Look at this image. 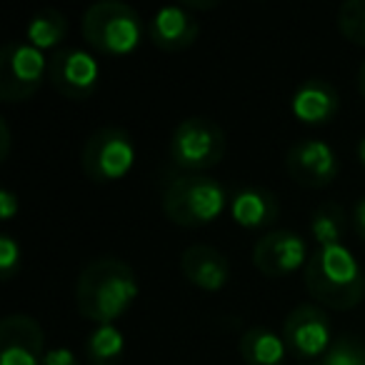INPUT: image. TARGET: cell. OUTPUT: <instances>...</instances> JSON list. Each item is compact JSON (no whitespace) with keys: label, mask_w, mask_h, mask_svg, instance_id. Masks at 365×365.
<instances>
[{"label":"cell","mask_w":365,"mask_h":365,"mask_svg":"<svg viewBox=\"0 0 365 365\" xmlns=\"http://www.w3.org/2000/svg\"><path fill=\"white\" fill-rule=\"evenodd\" d=\"M138 295L133 268L120 258H96L81 270L76 280V305L81 315L98 325L120 318Z\"/></svg>","instance_id":"6da1fadb"},{"label":"cell","mask_w":365,"mask_h":365,"mask_svg":"<svg viewBox=\"0 0 365 365\" xmlns=\"http://www.w3.org/2000/svg\"><path fill=\"white\" fill-rule=\"evenodd\" d=\"M305 288L325 308L350 310L365 295V273L343 243L320 245L305 263Z\"/></svg>","instance_id":"7a4b0ae2"},{"label":"cell","mask_w":365,"mask_h":365,"mask_svg":"<svg viewBox=\"0 0 365 365\" xmlns=\"http://www.w3.org/2000/svg\"><path fill=\"white\" fill-rule=\"evenodd\" d=\"M228 195L215 178L203 173L178 175L168 182L163 193V210L173 223L182 228H200L208 225L223 213Z\"/></svg>","instance_id":"3957f363"},{"label":"cell","mask_w":365,"mask_h":365,"mask_svg":"<svg viewBox=\"0 0 365 365\" xmlns=\"http://www.w3.org/2000/svg\"><path fill=\"white\" fill-rule=\"evenodd\" d=\"M83 36L88 46L106 56H128L140 46L143 21L120 0H101L83 16Z\"/></svg>","instance_id":"277c9868"},{"label":"cell","mask_w":365,"mask_h":365,"mask_svg":"<svg viewBox=\"0 0 365 365\" xmlns=\"http://www.w3.org/2000/svg\"><path fill=\"white\" fill-rule=\"evenodd\" d=\"M225 155V130L215 120L190 115L175 125L170 135V160L190 173L215 168Z\"/></svg>","instance_id":"5b68a950"},{"label":"cell","mask_w":365,"mask_h":365,"mask_svg":"<svg viewBox=\"0 0 365 365\" xmlns=\"http://www.w3.org/2000/svg\"><path fill=\"white\" fill-rule=\"evenodd\" d=\"M133 160H135V143L128 130L115 125L93 130L81 153L83 170L96 182L120 180L133 168Z\"/></svg>","instance_id":"8992f818"},{"label":"cell","mask_w":365,"mask_h":365,"mask_svg":"<svg viewBox=\"0 0 365 365\" xmlns=\"http://www.w3.org/2000/svg\"><path fill=\"white\" fill-rule=\"evenodd\" d=\"M46 56L28 41H11L0 53V98L6 103L36 96L46 76Z\"/></svg>","instance_id":"52a82bcc"},{"label":"cell","mask_w":365,"mask_h":365,"mask_svg":"<svg viewBox=\"0 0 365 365\" xmlns=\"http://www.w3.org/2000/svg\"><path fill=\"white\" fill-rule=\"evenodd\" d=\"M48 81L61 96L83 101L96 91L101 81V66L96 56L83 48H61L48 61Z\"/></svg>","instance_id":"ba28073f"},{"label":"cell","mask_w":365,"mask_h":365,"mask_svg":"<svg viewBox=\"0 0 365 365\" xmlns=\"http://www.w3.org/2000/svg\"><path fill=\"white\" fill-rule=\"evenodd\" d=\"M283 340L300 358L325 355V350L333 343L328 313L315 303L295 305L283 320Z\"/></svg>","instance_id":"9c48e42d"},{"label":"cell","mask_w":365,"mask_h":365,"mask_svg":"<svg viewBox=\"0 0 365 365\" xmlns=\"http://www.w3.org/2000/svg\"><path fill=\"white\" fill-rule=\"evenodd\" d=\"M46 355V333L26 313H11L0 323V365H41Z\"/></svg>","instance_id":"30bf717a"},{"label":"cell","mask_w":365,"mask_h":365,"mask_svg":"<svg viewBox=\"0 0 365 365\" xmlns=\"http://www.w3.org/2000/svg\"><path fill=\"white\" fill-rule=\"evenodd\" d=\"M285 168L305 188H325L335 180L340 163L325 140H300L285 155Z\"/></svg>","instance_id":"8fae6325"},{"label":"cell","mask_w":365,"mask_h":365,"mask_svg":"<svg viewBox=\"0 0 365 365\" xmlns=\"http://www.w3.org/2000/svg\"><path fill=\"white\" fill-rule=\"evenodd\" d=\"M308 255L305 240L293 230H273L253 245V265L268 278H283L298 270Z\"/></svg>","instance_id":"7c38bea8"},{"label":"cell","mask_w":365,"mask_h":365,"mask_svg":"<svg viewBox=\"0 0 365 365\" xmlns=\"http://www.w3.org/2000/svg\"><path fill=\"white\" fill-rule=\"evenodd\" d=\"M180 273L190 285H195L200 290H208V293H215V290L225 288V283H228L230 265L228 258L218 248L205 243H195L182 250Z\"/></svg>","instance_id":"4fadbf2b"},{"label":"cell","mask_w":365,"mask_h":365,"mask_svg":"<svg viewBox=\"0 0 365 365\" xmlns=\"http://www.w3.org/2000/svg\"><path fill=\"white\" fill-rule=\"evenodd\" d=\"M200 23L185 6H163L150 21V41L160 51H185L195 43Z\"/></svg>","instance_id":"5bb4252c"},{"label":"cell","mask_w":365,"mask_h":365,"mask_svg":"<svg viewBox=\"0 0 365 365\" xmlns=\"http://www.w3.org/2000/svg\"><path fill=\"white\" fill-rule=\"evenodd\" d=\"M293 115L308 125H323L330 123L340 110V96L323 78H308L293 93Z\"/></svg>","instance_id":"9a60e30c"},{"label":"cell","mask_w":365,"mask_h":365,"mask_svg":"<svg viewBox=\"0 0 365 365\" xmlns=\"http://www.w3.org/2000/svg\"><path fill=\"white\" fill-rule=\"evenodd\" d=\"M230 213L233 220L243 228H265L278 220L280 205L278 198L270 193L268 188L260 185H248V188L238 190L230 200Z\"/></svg>","instance_id":"2e32d148"},{"label":"cell","mask_w":365,"mask_h":365,"mask_svg":"<svg viewBox=\"0 0 365 365\" xmlns=\"http://www.w3.org/2000/svg\"><path fill=\"white\" fill-rule=\"evenodd\" d=\"M238 350L245 365H280L285 358V340L265 325H253L243 333Z\"/></svg>","instance_id":"e0dca14e"},{"label":"cell","mask_w":365,"mask_h":365,"mask_svg":"<svg viewBox=\"0 0 365 365\" xmlns=\"http://www.w3.org/2000/svg\"><path fill=\"white\" fill-rule=\"evenodd\" d=\"M125 350L123 330L113 323L98 325L86 340V360L91 365H118Z\"/></svg>","instance_id":"ac0fdd59"},{"label":"cell","mask_w":365,"mask_h":365,"mask_svg":"<svg viewBox=\"0 0 365 365\" xmlns=\"http://www.w3.org/2000/svg\"><path fill=\"white\" fill-rule=\"evenodd\" d=\"M66 33L68 18L61 11H56V8H43V11H38L28 21L26 41L33 43L36 48H41V51H48V48H56L66 38Z\"/></svg>","instance_id":"d6986e66"},{"label":"cell","mask_w":365,"mask_h":365,"mask_svg":"<svg viewBox=\"0 0 365 365\" xmlns=\"http://www.w3.org/2000/svg\"><path fill=\"white\" fill-rule=\"evenodd\" d=\"M345 225H348V220H345L343 205L323 203L315 208L313 218H310V233L318 240V248L320 245H335L343 240Z\"/></svg>","instance_id":"ffe728a7"},{"label":"cell","mask_w":365,"mask_h":365,"mask_svg":"<svg viewBox=\"0 0 365 365\" xmlns=\"http://www.w3.org/2000/svg\"><path fill=\"white\" fill-rule=\"evenodd\" d=\"M320 365H365V340L358 335H338L325 350Z\"/></svg>","instance_id":"44dd1931"},{"label":"cell","mask_w":365,"mask_h":365,"mask_svg":"<svg viewBox=\"0 0 365 365\" xmlns=\"http://www.w3.org/2000/svg\"><path fill=\"white\" fill-rule=\"evenodd\" d=\"M338 28L350 43L365 48V0H345L338 11Z\"/></svg>","instance_id":"7402d4cb"},{"label":"cell","mask_w":365,"mask_h":365,"mask_svg":"<svg viewBox=\"0 0 365 365\" xmlns=\"http://www.w3.org/2000/svg\"><path fill=\"white\" fill-rule=\"evenodd\" d=\"M18 268H21V245L16 243L13 235L3 233L0 235V275L3 280L8 283Z\"/></svg>","instance_id":"603a6c76"},{"label":"cell","mask_w":365,"mask_h":365,"mask_svg":"<svg viewBox=\"0 0 365 365\" xmlns=\"http://www.w3.org/2000/svg\"><path fill=\"white\" fill-rule=\"evenodd\" d=\"M41 365H81V360L71 348H51L46 350Z\"/></svg>","instance_id":"cb8c5ba5"},{"label":"cell","mask_w":365,"mask_h":365,"mask_svg":"<svg viewBox=\"0 0 365 365\" xmlns=\"http://www.w3.org/2000/svg\"><path fill=\"white\" fill-rule=\"evenodd\" d=\"M18 208H21L18 195L13 190H0V215H3V220H11L18 213Z\"/></svg>","instance_id":"d4e9b609"},{"label":"cell","mask_w":365,"mask_h":365,"mask_svg":"<svg viewBox=\"0 0 365 365\" xmlns=\"http://www.w3.org/2000/svg\"><path fill=\"white\" fill-rule=\"evenodd\" d=\"M353 225H355V233L365 240V198H360L353 208Z\"/></svg>","instance_id":"484cf974"},{"label":"cell","mask_w":365,"mask_h":365,"mask_svg":"<svg viewBox=\"0 0 365 365\" xmlns=\"http://www.w3.org/2000/svg\"><path fill=\"white\" fill-rule=\"evenodd\" d=\"M8 148H11V130H8L6 118H0V158L3 160L8 158Z\"/></svg>","instance_id":"4316f807"},{"label":"cell","mask_w":365,"mask_h":365,"mask_svg":"<svg viewBox=\"0 0 365 365\" xmlns=\"http://www.w3.org/2000/svg\"><path fill=\"white\" fill-rule=\"evenodd\" d=\"M358 91H360V96L365 98V61H363V66H360V71H358Z\"/></svg>","instance_id":"83f0119b"},{"label":"cell","mask_w":365,"mask_h":365,"mask_svg":"<svg viewBox=\"0 0 365 365\" xmlns=\"http://www.w3.org/2000/svg\"><path fill=\"white\" fill-rule=\"evenodd\" d=\"M358 155H360V160H363V165H365V138L358 143Z\"/></svg>","instance_id":"f1b7e54d"},{"label":"cell","mask_w":365,"mask_h":365,"mask_svg":"<svg viewBox=\"0 0 365 365\" xmlns=\"http://www.w3.org/2000/svg\"><path fill=\"white\" fill-rule=\"evenodd\" d=\"M305 365H315V363H305ZM318 365H320V363H318Z\"/></svg>","instance_id":"f546056e"}]
</instances>
